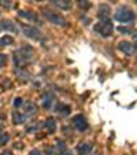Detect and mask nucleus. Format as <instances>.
<instances>
[{"label":"nucleus","mask_w":137,"mask_h":155,"mask_svg":"<svg viewBox=\"0 0 137 155\" xmlns=\"http://www.w3.org/2000/svg\"><path fill=\"white\" fill-rule=\"evenodd\" d=\"M14 61H15V64L17 68H22L25 63L30 62L33 59V48L30 45H25V47L19 48L17 52L14 54Z\"/></svg>","instance_id":"f257e3e1"},{"label":"nucleus","mask_w":137,"mask_h":155,"mask_svg":"<svg viewBox=\"0 0 137 155\" xmlns=\"http://www.w3.org/2000/svg\"><path fill=\"white\" fill-rule=\"evenodd\" d=\"M43 15L50 21L51 24L54 25H58V26H67V21L63 15H60L59 12H55L52 10H48V8H44L43 10Z\"/></svg>","instance_id":"f03ea898"},{"label":"nucleus","mask_w":137,"mask_h":155,"mask_svg":"<svg viewBox=\"0 0 137 155\" xmlns=\"http://www.w3.org/2000/svg\"><path fill=\"white\" fill-rule=\"evenodd\" d=\"M93 29H95V32H97L100 36H103V37H108V36H111L114 32V25L110 19H104L95 25Z\"/></svg>","instance_id":"7ed1b4c3"},{"label":"nucleus","mask_w":137,"mask_h":155,"mask_svg":"<svg viewBox=\"0 0 137 155\" xmlns=\"http://www.w3.org/2000/svg\"><path fill=\"white\" fill-rule=\"evenodd\" d=\"M115 19L118 22H123V24H128V22H132V21L136 18V14L132 11L129 7H121L115 11Z\"/></svg>","instance_id":"20e7f679"},{"label":"nucleus","mask_w":137,"mask_h":155,"mask_svg":"<svg viewBox=\"0 0 137 155\" xmlns=\"http://www.w3.org/2000/svg\"><path fill=\"white\" fill-rule=\"evenodd\" d=\"M22 32H24V35L26 36V37L32 38V40H36V41H40L41 38H43V33L40 32V30L37 29V28L34 26H30V25H22Z\"/></svg>","instance_id":"39448f33"},{"label":"nucleus","mask_w":137,"mask_h":155,"mask_svg":"<svg viewBox=\"0 0 137 155\" xmlns=\"http://www.w3.org/2000/svg\"><path fill=\"white\" fill-rule=\"evenodd\" d=\"M73 124L80 132H85L88 129V121L82 114H77L73 117Z\"/></svg>","instance_id":"423d86ee"},{"label":"nucleus","mask_w":137,"mask_h":155,"mask_svg":"<svg viewBox=\"0 0 137 155\" xmlns=\"http://www.w3.org/2000/svg\"><path fill=\"white\" fill-rule=\"evenodd\" d=\"M24 108H25V117H28V118L36 115V114H37V111H38V107L36 106V103L30 102V100H28V102L25 103Z\"/></svg>","instance_id":"0eeeda50"},{"label":"nucleus","mask_w":137,"mask_h":155,"mask_svg":"<svg viewBox=\"0 0 137 155\" xmlns=\"http://www.w3.org/2000/svg\"><path fill=\"white\" fill-rule=\"evenodd\" d=\"M118 48H119L123 54H126V55H133L134 50H136V47H134L130 41H121V43L118 44Z\"/></svg>","instance_id":"6e6552de"},{"label":"nucleus","mask_w":137,"mask_h":155,"mask_svg":"<svg viewBox=\"0 0 137 155\" xmlns=\"http://www.w3.org/2000/svg\"><path fill=\"white\" fill-rule=\"evenodd\" d=\"M51 4L60 10H69L71 8V0H48Z\"/></svg>","instance_id":"1a4fd4ad"},{"label":"nucleus","mask_w":137,"mask_h":155,"mask_svg":"<svg viewBox=\"0 0 137 155\" xmlns=\"http://www.w3.org/2000/svg\"><path fill=\"white\" fill-rule=\"evenodd\" d=\"M18 15H19L21 18H24V19L33 21V22H38V17L33 11H25V10H19V11H18Z\"/></svg>","instance_id":"9d476101"},{"label":"nucleus","mask_w":137,"mask_h":155,"mask_svg":"<svg viewBox=\"0 0 137 155\" xmlns=\"http://www.w3.org/2000/svg\"><path fill=\"white\" fill-rule=\"evenodd\" d=\"M97 17L102 21L108 19V17H110V6H107V4H100L99 10H97Z\"/></svg>","instance_id":"9b49d317"},{"label":"nucleus","mask_w":137,"mask_h":155,"mask_svg":"<svg viewBox=\"0 0 137 155\" xmlns=\"http://www.w3.org/2000/svg\"><path fill=\"white\" fill-rule=\"evenodd\" d=\"M54 100H55V97H54L52 94H50V92L44 94L43 95V107L45 108V110H50L54 104Z\"/></svg>","instance_id":"f8f14e48"},{"label":"nucleus","mask_w":137,"mask_h":155,"mask_svg":"<svg viewBox=\"0 0 137 155\" xmlns=\"http://www.w3.org/2000/svg\"><path fill=\"white\" fill-rule=\"evenodd\" d=\"M92 151V144L89 143H81L78 147H77V152L78 155H88Z\"/></svg>","instance_id":"ddd939ff"},{"label":"nucleus","mask_w":137,"mask_h":155,"mask_svg":"<svg viewBox=\"0 0 137 155\" xmlns=\"http://www.w3.org/2000/svg\"><path fill=\"white\" fill-rule=\"evenodd\" d=\"M0 28H2L3 30H8V32H18V28L8 19L2 21V22H0Z\"/></svg>","instance_id":"4468645a"},{"label":"nucleus","mask_w":137,"mask_h":155,"mask_svg":"<svg viewBox=\"0 0 137 155\" xmlns=\"http://www.w3.org/2000/svg\"><path fill=\"white\" fill-rule=\"evenodd\" d=\"M44 126H45V129H47L50 133H54V132L56 130V122L52 117H50L45 122H44Z\"/></svg>","instance_id":"2eb2a0df"},{"label":"nucleus","mask_w":137,"mask_h":155,"mask_svg":"<svg viewBox=\"0 0 137 155\" xmlns=\"http://www.w3.org/2000/svg\"><path fill=\"white\" fill-rule=\"evenodd\" d=\"M12 122L15 124V125H21V124L25 122V115L21 114L19 111H14L12 113Z\"/></svg>","instance_id":"dca6fc26"},{"label":"nucleus","mask_w":137,"mask_h":155,"mask_svg":"<svg viewBox=\"0 0 137 155\" xmlns=\"http://www.w3.org/2000/svg\"><path fill=\"white\" fill-rule=\"evenodd\" d=\"M56 111L59 113V114L62 115V117H66V115H69L70 114V107L69 106H66V104H59L58 107H56Z\"/></svg>","instance_id":"f3484780"},{"label":"nucleus","mask_w":137,"mask_h":155,"mask_svg":"<svg viewBox=\"0 0 137 155\" xmlns=\"http://www.w3.org/2000/svg\"><path fill=\"white\" fill-rule=\"evenodd\" d=\"M14 43V38L11 36H3L0 38V47H6V45H11Z\"/></svg>","instance_id":"a211bd4d"},{"label":"nucleus","mask_w":137,"mask_h":155,"mask_svg":"<svg viewBox=\"0 0 137 155\" xmlns=\"http://www.w3.org/2000/svg\"><path fill=\"white\" fill-rule=\"evenodd\" d=\"M77 4H78V7L82 10H89V7H90L89 0H77Z\"/></svg>","instance_id":"6ab92c4d"},{"label":"nucleus","mask_w":137,"mask_h":155,"mask_svg":"<svg viewBox=\"0 0 137 155\" xmlns=\"http://www.w3.org/2000/svg\"><path fill=\"white\" fill-rule=\"evenodd\" d=\"M10 141V135L8 133H0V146H4Z\"/></svg>","instance_id":"aec40b11"},{"label":"nucleus","mask_w":137,"mask_h":155,"mask_svg":"<svg viewBox=\"0 0 137 155\" xmlns=\"http://www.w3.org/2000/svg\"><path fill=\"white\" fill-rule=\"evenodd\" d=\"M118 32L123 33V35H132V33H133V29H132V28H123V26H119V28H118Z\"/></svg>","instance_id":"412c9836"},{"label":"nucleus","mask_w":137,"mask_h":155,"mask_svg":"<svg viewBox=\"0 0 137 155\" xmlns=\"http://www.w3.org/2000/svg\"><path fill=\"white\" fill-rule=\"evenodd\" d=\"M22 104H24V102H22V97H19V96L15 97V99H14V107L18 108V107H21Z\"/></svg>","instance_id":"4be33fe9"},{"label":"nucleus","mask_w":137,"mask_h":155,"mask_svg":"<svg viewBox=\"0 0 137 155\" xmlns=\"http://www.w3.org/2000/svg\"><path fill=\"white\" fill-rule=\"evenodd\" d=\"M6 63H7V55H4V54H0V68L6 66Z\"/></svg>","instance_id":"5701e85b"},{"label":"nucleus","mask_w":137,"mask_h":155,"mask_svg":"<svg viewBox=\"0 0 137 155\" xmlns=\"http://www.w3.org/2000/svg\"><path fill=\"white\" fill-rule=\"evenodd\" d=\"M2 6H4L6 8L11 7V0H2Z\"/></svg>","instance_id":"b1692460"},{"label":"nucleus","mask_w":137,"mask_h":155,"mask_svg":"<svg viewBox=\"0 0 137 155\" xmlns=\"http://www.w3.org/2000/svg\"><path fill=\"white\" fill-rule=\"evenodd\" d=\"M29 155H41V151L40 150H32V151L29 152Z\"/></svg>","instance_id":"393cba45"},{"label":"nucleus","mask_w":137,"mask_h":155,"mask_svg":"<svg viewBox=\"0 0 137 155\" xmlns=\"http://www.w3.org/2000/svg\"><path fill=\"white\" fill-rule=\"evenodd\" d=\"M0 155H12V152H11V151H3Z\"/></svg>","instance_id":"a878e982"},{"label":"nucleus","mask_w":137,"mask_h":155,"mask_svg":"<svg viewBox=\"0 0 137 155\" xmlns=\"http://www.w3.org/2000/svg\"><path fill=\"white\" fill-rule=\"evenodd\" d=\"M134 40H136V45L134 47H137V36H134Z\"/></svg>","instance_id":"bb28decb"},{"label":"nucleus","mask_w":137,"mask_h":155,"mask_svg":"<svg viewBox=\"0 0 137 155\" xmlns=\"http://www.w3.org/2000/svg\"><path fill=\"white\" fill-rule=\"evenodd\" d=\"M3 130V125H2V124H0V132Z\"/></svg>","instance_id":"cd10ccee"},{"label":"nucleus","mask_w":137,"mask_h":155,"mask_svg":"<svg viewBox=\"0 0 137 155\" xmlns=\"http://www.w3.org/2000/svg\"><path fill=\"white\" fill-rule=\"evenodd\" d=\"M34 2H41V0H34Z\"/></svg>","instance_id":"c85d7f7f"},{"label":"nucleus","mask_w":137,"mask_h":155,"mask_svg":"<svg viewBox=\"0 0 137 155\" xmlns=\"http://www.w3.org/2000/svg\"><path fill=\"white\" fill-rule=\"evenodd\" d=\"M0 6H2V0H0Z\"/></svg>","instance_id":"c756f323"},{"label":"nucleus","mask_w":137,"mask_h":155,"mask_svg":"<svg viewBox=\"0 0 137 155\" xmlns=\"http://www.w3.org/2000/svg\"><path fill=\"white\" fill-rule=\"evenodd\" d=\"M95 155H100V154H95Z\"/></svg>","instance_id":"7c9ffc66"}]
</instances>
